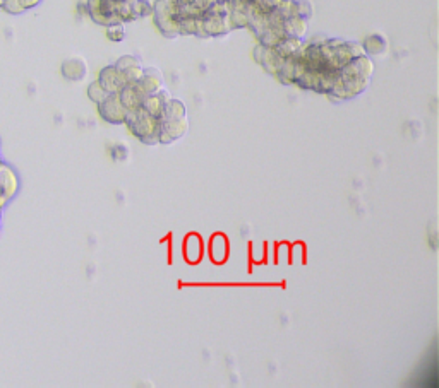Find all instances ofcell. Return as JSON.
<instances>
[{
    "mask_svg": "<svg viewBox=\"0 0 439 388\" xmlns=\"http://www.w3.org/2000/svg\"><path fill=\"white\" fill-rule=\"evenodd\" d=\"M146 96L148 95L143 91V88H141L137 82H131V84H127L126 88L119 93L120 101H122L124 108H126L127 112H133V110L141 108V106H143V101L146 99Z\"/></svg>",
    "mask_w": 439,
    "mask_h": 388,
    "instance_id": "cell-6",
    "label": "cell"
},
{
    "mask_svg": "<svg viewBox=\"0 0 439 388\" xmlns=\"http://www.w3.org/2000/svg\"><path fill=\"white\" fill-rule=\"evenodd\" d=\"M168 99H170V93H168L165 88H161L158 89L157 93H153V95L146 96V99L143 101V106H141V108H144L148 113H150V115H153L155 119L160 120Z\"/></svg>",
    "mask_w": 439,
    "mask_h": 388,
    "instance_id": "cell-7",
    "label": "cell"
},
{
    "mask_svg": "<svg viewBox=\"0 0 439 388\" xmlns=\"http://www.w3.org/2000/svg\"><path fill=\"white\" fill-rule=\"evenodd\" d=\"M36 3H40V0H3L2 9L9 14H21L34 7Z\"/></svg>",
    "mask_w": 439,
    "mask_h": 388,
    "instance_id": "cell-11",
    "label": "cell"
},
{
    "mask_svg": "<svg viewBox=\"0 0 439 388\" xmlns=\"http://www.w3.org/2000/svg\"><path fill=\"white\" fill-rule=\"evenodd\" d=\"M88 96H89V99H91V101H95L96 105H98V103H102L103 99H105L106 96H109V93H106L105 89H103L102 86H100L98 81H95V82H91V84H89Z\"/></svg>",
    "mask_w": 439,
    "mask_h": 388,
    "instance_id": "cell-12",
    "label": "cell"
},
{
    "mask_svg": "<svg viewBox=\"0 0 439 388\" xmlns=\"http://www.w3.org/2000/svg\"><path fill=\"white\" fill-rule=\"evenodd\" d=\"M189 129L188 117L177 120H160V132H158V141L161 144H170L177 141Z\"/></svg>",
    "mask_w": 439,
    "mask_h": 388,
    "instance_id": "cell-5",
    "label": "cell"
},
{
    "mask_svg": "<svg viewBox=\"0 0 439 388\" xmlns=\"http://www.w3.org/2000/svg\"><path fill=\"white\" fill-rule=\"evenodd\" d=\"M106 36L112 41H122L124 36H126V31H124L122 24H112V26H106Z\"/></svg>",
    "mask_w": 439,
    "mask_h": 388,
    "instance_id": "cell-15",
    "label": "cell"
},
{
    "mask_svg": "<svg viewBox=\"0 0 439 388\" xmlns=\"http://www.w3.org/2000/svg\"><path fill=\"white\" fill-rule=\"evenodd\" d=\"M374 65L368 55L352 58L348 64H345L340 71L337 72L335 84L328 96H333L337 99H352L361 95L371 82Z\"/></svg>",
    "mask_w": 439,
    "mask_h": 388,
    "instance_id": "cell-1",
    "label": "cell"
},
{
    "mask_svg": "<svg viewBox=\"0 0 439 388\" xmlns=\"http://www.w3.org/2000/svg\"><path fill=\"white\" fill-rule=\"evenodd\" d=\"M124 123H126L127 129L133 132L139 141H143L144 144L148 145L160 144V141H158L160 120L155 119L153 115H150V113H148L144 108H137V110H133V112H127Z\"/></svg>",
    "mask_w": 439,
    "mask_h": 388,
    "instance_id": "cell-2",
    "label": "cell"
},
{
    "mask_svg": "<svg viewBox=\"0 0 439 388\" xmlns=\"http://www.w3.org/2000/svg\"><path fill=\"white\" fill-rule=\"evenodd\" d=\"M362 48H364L365 55H383L388 48V41L383 34H371L364 40V43H361Z\"/></svg>",
    "mask_w": 439,
    "mask_h": 388,
    "instance_id": "cell-9",
    "label": "cell"
},
{
    "mask_svg": "<svg viewBox=\"0 0 439 388\" xmlns=\"http://www.w3.org/2000/svg\"><path fill=\"white\" fill-rule=\"evenodd\" d=\"M100 86L105 89L109 95H113V93H120L124 88H126L129 82H127L126 75L115 67V65H109V67L102 69L98 77Z\"/></svg>",
    "mask_w": 439,
    "mask_h": 388,
    "instance_id": "cell-4",
    "label": "cell"
},
{
    "mask_svg": "<svg viewBox=\"0 0 439 388\" xmlns=\"http://www.w3.org/2000/svg\"><path fill=\"white\" fill-rule=\"evenodd\" d=\"M184 117H185L184 103L179 101V99L170 98L167 101V105H165L160 120H177V119H184Z\"/></svg>",
    "mask_w": 439,
    "mask_h": 388,
    "instance_id": "cell-10",
    "label": "cell"
},
{
    "mask_svg": "<svg viewBox=\"0 0 439 388\" xmlns=\"http://www.w3.org/2000/svg\"><path fill=\"white\" fill-rule=\"evenodd\" d=\"M60 72L67 81H82L88 74V65H86L85 58L72 57L62 64Z\"/></svg>",
    "mask_w": 439,
    "mask_h": 388,
    "instance_id": "cell-8",
    "label": "cell"
},
{
    "mask_svg": "<svg viewBox=\"0 0 439 388\" xmlns=\"http://www.w3.org/2000/svg\"><path fill=\"white\" fill-rule=\"evenodd\" d=\"M98 112L102 119L109 123H124L127 115V110L120 101L119 93L109 95L102 103H98Z\"/></svg>",
    "mask_w": 439,
    "mask_h": 388,
    "instance_id": "cell-3",
    "label": "cell"
},
{
    "mask_svg": "<svg viewBox=\"0 0 439 388\" xmlns=\"http://www.w3.org/2000/svg\"><path fill=\"white\" fill-rule=\"evenodd\" d=\"M133 7H134V12H136L137 19L151 16V14H153V5H151L148 0H134Z\"/></svg>",
    "mask_w": 439,
    "mask_h": 388,
    "instance_id": "cell-13",
    "label": "cell"
},
{
    "mask_svg": "<svg viewBox=\"0 0 439 388\" xmlns=\"http://www.w3.org/2000/svg\"><path fill=\"white\" fill-rule=\"evenodd\" d=\"M295 2V10L300 17L309 21V17L313 16V3L309 0H293Z\"/></svg>",
    "mask_w": 439,
    "mask_h": 388,
    "instance_id": "cell-14",
    "label": "cell"
}]
</instances>
